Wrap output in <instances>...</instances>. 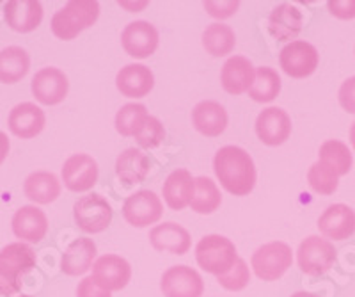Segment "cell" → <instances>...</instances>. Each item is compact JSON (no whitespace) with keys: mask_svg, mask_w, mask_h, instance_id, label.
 <instances>
[{"mask_svg":"<svg viewBox=\"0 0 355 297\" xmlns=\"http://www.w3.org/2000/svg\"><path fill=\"white\" fill-rule=\"evenodd\" d=\"M217 281L220 283V287H224L226 290H231V292H239V290L245 289L250 281V273L245 260L239 258L226 274L217 276Z\"/></svg>","mask_w":355,"mask_h":297,"instance_id":"cell-36","label":"cell"},{"mask_svg":"<svg viewBox=\"0 0 355 297\" xmlns=\"http://www.w3.org/2000/svg\"><path fill=\"white\" fill-rule=\"evenodd\" d=\"M350 143L355 150V121L352 123V126H350Z\"/></svg>","mask_w":355,"mask_h":297,"instance_id":"cell-43","label":"cell"},{"mask_svg":"<svg viewBox=\"0 0 355 297\" xmlns=\"http://www.w3.org/2000/svg\"><path fill=\"white\" fill-rule=\"evenodd\" d=\"M214 171L222 187L234 196H247L256 185L254 160L243 148H220L215 153Z\"/></svg>","mask_w":355,"mask_h":297,"instance_id":"cell-1","label":"cell"},{"mask_svg":"<svg viewBox=\"0 0 355 297\" xmlns=\"http://www.w3.org/2000/svg\"><path fill=\"white\" fill-rule=\"evenodd\" d=\"M64 187L73 192H85L98 182V164L87 153L71 155L62 166Z\"/></svg>","mask_w":355,"mask_h":297,"instance_id":"cell-12","label":"cell"},{"mask_svg":"<svg viewBox=\"0 0 355 297\" xmlns=\"http://www.w3.org/2000/svg\"><path fill=\"white\" fill-rule=\"evenodd\" d=\"M150 242L157 251L171 255H185L192 246L190 233L176 223L158 224L151 230Z\"/></svg>","mask_w":355,"mask_h":297,"instance_id":"cell-22","label":"cell"},{"mask_svg":"<svg viewBox=\"0 0 355 297\" xmlns=\"http://www.w3.org/2000/svg\"><path fill=\"white\" fill-rule=\"evenodd\" d=\"M164 214L162 200L153 191H139L128 196L123 205V217L135 228H146L160 221Z\"/></svg>","mask_w":355,"mask_h":297,"instance_id":"cell-9","label":"cell"},{"mask_svg":"<svg viewBox=\"0 0 355 297\" xmlns=\"http://www.w3.org/2000/svg\"><path fill=\"white\" fill-rule=\"evenodd\" d=\"M18 297H31V296H18Z\"/></svg>","mask_w":355,"mask_h":297,"instance_id":"cell-45","label":"cell"},{"mask_svg":"<svg viewBox=\"0 0 355 297\" xmlns=\"http://www.w3.org/2000/svg\"><path fill=\"white\" fill-rule=\"evenodd\" d=\"M4 18L15 33H33L43 20V6L37 0H11L4 8Z\"/></svg>","mask_w":355,"mask_h":297,"instance_id":"cell-17","label":"cell"},{"mask_svg":"<svg viewBox=\"0 0 355 297\" xmlns=\"http://www.w3.org/2000/svg\"><path fill=\"white\" fill-rule=\"evenodd\" d=\"M150 167L151 160L144 151L137 150V148H128L117 157L116 175L126 185H133V183L144 182L150 173Z\"/></svg>","mask_w":355,"mask_h":297,"instance_id":"cell-27","label":"cell"},{"mask_svg":"<svg viewBox=\"0 0 355 297\" xmlns=\"http://www.w3.org/2000/svg\"><path fill=\"white\" fill-rule=\"evenodd\" d=\"M121 43L130 58L146 59L155 53L158 46V31L150 22H132L121 34Z\"/></svg>","mask_w":355,"mask_h":297,"instance_id":"cell-14","label":"cell"},{"mask_svg":"<svg viewBox=\"0 0 355 297\" xmlns=\"http://www.w3.org/2000/svg\"><path fill=\"white\" fill-rule=\"evenodd\" d=\"M236 45V36L230 25L211 24L202 33V46L214 58H224L231 53Z\"/></svg>","mask_w":355,"mask_h":297,"instance_id":"cell-30","label":"cell"},{"mask_svg":"<svg viewBox=\"0 0 355 297\" xmlns=\"http://www.w3.org/2000/svg\"><path fill=\"white\" fill-rule=\"evenodd\" d=\"M293 264V253L284 242H268L256 249L250 265L254 269L256 276L263 281H275L286 273Z\"/></svg>","mask_w":355,"mask_h":297,"instance_id":"cell-5","label":"cell"},{"mask_svg":"<svg viewBox=\"0 0 355 297\" xmlns=\"http://www.w3.org/2000/svg\"><path fill=\"white\" fill-rule=\"evenodd\" d=\"M239 6V2H205V9L208 11V15L215 18L233 17Z\"/></svg>","mask_w":355,"mask_h":297,"instance_id":"cell-41","label":"cell"},{"mask_svg":"<svg viewBox=\"0 0 355 297\" xmlns=\"http://www.w3.org/2000/svg\"><path fill=\"white\" fill-rule=\"evenodd\" d=\"M116 86L123 96L142 98L148 96L155 86V77L148 66L126 65L116 77Z\"/></svg>","mask_w":355,"mask_h":297,"instance_id":"cell-21","label":"cell"},{"mask_svg":"<svg viewBox=\"0 0 355 297\" xmlns=\"http://www.w3.org/2000/svg\"><path fill=\"white\" fill-rule=\"evenodd\" d=\"M318 230L327 239H348L355 233V212L343 203L331 205L320 216Z\"/></svg>","mask_w":355,"mask_h":297,"instance_id":"cell-18","label":"cell"},{"mask_svg":"<svg viewBox=\"0 0 355 297\" xmlns=\"http://www.w3.org/2000/svg\"><path fill=\"white\" fill-rule=\"evenodd\" d=\"M320 162L325 164L336 173L338 176L348 175V171L352 169V164H354V159H352V151L348 150V146L341 141H336V139H331V141H325V143L320 146Z\"/></svg>","mask_w":355,"mask_h":297,"instance_id":"cell-31","label":"cell"},{"mask_svg":"<svg viewBox=\"0 0 355 297\" xmlns=\"http://www.w3.org/2000/svg\"><path fill=\"white\" fill-rule=\"evenodd\" d=\"M220 203L222 194L218 191L217 183L211 178H206V176L196 178V192L192 201H190L192 210L202 214V216H208V214H214L220 207Z\"/></svg>","mask_w":355,"mask_h":297,"instance_id":"cell-32","label":"cell"},{"mask_svg":"<svg viewBox=\"0 0 355 297\" xmlns=\"http://www.w3.org/2000/svg\"><path fill=\"white\" fill-rule=\"evenodd\" d=\"M36 267V253L24 242L0 249V296H15L21 290V278Z\"/></svg>","mask_w":355,"mask_h":297,"instance_id":"cell-2","label":"cell"},{"mask_svg":"<svg viewBox=\"0 0 355 297\" xmlns=\"http://www.w3.org/2000/svg\"><path fill=\"white\" fill-rule=\"evenodd\" d=\"M24 192L34 203L49 205L61 196V182L53 173L36 171L27 176L24 183Z\"/></svg>","mask_w":355,"mask_h":297,"instance_id":"cell-28","label":"cell"},{"mask_svg":"<svg viewBox=\"0 0 355 297\" xmlns=\"http://www.w3.org/2000/svg\"><path fill=\"white\" fill-rule=\"evenodd\" d=\"M150 118L148 110L141 103H126L116 114V130L123 137H135L144 126L146 119Z\"/></svg>","mask_w":355,"mask_h":297,"instance_id":"cell-34","label":"cell"},{"mask_svg":"<svg viewBox=\"0 0 355 297\" xmlns=\"http://www.w3.org/2000/svg\"><path fill=\"white\" fill-rule=\"evenodd\" d=\"M256 78V69L252 62L243 56H234L222 66L220 82L224 91L230 94H242L252 87Z\"/></svg>","mask_w":355,"mask_h":297,"instance_id":"cell-20","label":"cell"},{"mask_svg":"<svg viewBox=\"0 0 355 297\" xmlns=\"http://www.w3.org/2000/svg\"><path fill=\"white\" fill-rule=\"evenodd\" d=\"M339 103L347 112L355 114V77L347 78L339 87Z\"/></svg>","mask_w":355,"mask_h":297,"instance_id":"cell-38","label":"cell"},{"mask_svg":"<svg viewBox=\"0 0 355 297\" xmlns=\"http://www.w3.org/2000/svg\"><path fill=\"white\" fill-rule=\"evenodd\" d=\"M9 148H11V144H9L8 135H6L4 132H0V166H2V162H4L6 159H8Z\"/></svg>","mask_w":355,"mask_h":297,"instance_id":"cell-42","label":"cell"},{"mask_svg":"<svg viewBox=\"0 0 355 297\" xmlns=\"http://www.w3.org/2000/svg\"><path fill=\"white\" fill-rule=\"evenodd\" d=\"M281 93V77L274 68L261 66L256 69V78L249 90V96L259 103H268Z\"/></svg>","mask_w":355,"mask_h":297,"instance_id":"cell-33","label":"cell"},{"mask_svg":"<svg viewBox=\"0 0 355 297\" xmlns=\"http://www.w3.org/2000/svg\"><path fill=\"white\" fill-rule=\"evenodd\" d=\"M304 17L299 9L291 4H281L272 11L268 20L270 34L277 41H290L299 36L302 31Z\"/></svg>","mask_w":355,"mask_h":297,"instance_id":"cell-26","label":"cell"},{"mask_svg":"<svg viewBox=\"0 0 355 297\" xmlns=\"http://www.w3.org/2000/svg\"><path fill=\"white\" fill-rule=\"evenodd\" d=\"M31 58L21 46H8L0 52V82L17 84L28 74Z\"/></svg>","mask_w":355,"mask_h":297,"instance_id":"cell-29","label":"cell"},{"mask_svg":"<svg viewBox=\"0 0 355 297\" xmlns=\"http://www.w3.org/2000/svg\"><path fill=\"white\" fill-rule=\"evenodd\" d=\"M329 11L339 20H352L355 18V0H331Z\"/></svg>","mask_w":355,"mask_h":297,"instance_id":"cell-39","label":"cell"},{"mask_svg":"<svg viewBox=\"0 0 355 297\" xmlns=\"http://www.w3.org/2000/svg\"><path fill=\"white\" fill-rule=\"evenodd\" d=\"M77 297H112L109 290L101 289L93 278H84L77 287Z\"/></svg>","mask_w":355,"mask_h":297,"instance_id":"cell-40","label":"cell"},{"mask_svg":"<svg viewBox=\"0 0 355 297\" xmlns=\"http://www.w3.org/2000/svg\"><path fill=\"white\" fill-rule=\"evenodd\" d=\"M164 200L173 210H183L189 207L196 192V178L187 169H176L167 176L164 183Z\"/></svg>","mask_w":355,"mask_h":297,"instance_id":"cell-25","label":"cell"},{"mask_svg":"<svg viewBox=\"0 0 355 297\" xmlns=\"http://www.w3.org/2000/svg\"><path fill=\"white\" fill-rule=\"evenodd\" d=\"M160 289L166 297H201L205 283L196 269L189 265H174L162 276Z\"/></svg>","mask_w":355,"mask_h":297,"instance_id":"cell-10","label":"cell"},{"mask_svg":"<svg viewBox=\"0 0 355 297\" xmlns=\"http://www.w3.org/2000/svg\"><path fill=\"white\" fill-rule=\"evenodd\" d=\"M336 253L338 251L327 239H322L318 235L307 237L306 240H302V244L297 251L300 271L309 276L325 274L334 265Z\"/></svg>","mask_w":355,"mask_h":297,"instance_id":"cell-7","label":"cell"},{"mask_svg":"<svg viewBox=\"0 0 355 297\" xmlns=\"http://www.w3.org/2000/svg\"><path fill=\"white\" fill-rule=\"evenodd\" d=\"M73 216L78 228L85 233H100L112 223V207L101 194L82 196L73 207Z\"/></svg>","mask_w":355,"mask_h":297,"instance_id":"cell-6","label":"cell"},{"mask_svg":"<svg viewBox=\"0 0 355 297\" xmlns=\"http://www.w3.org/2000/svg\"><path fill=\"white\" fill-rule=\"evenodd\" d=\"M291 297H318V296H316V294H311V292H297V294H293Z\"/></svg>","mask_w":355,"mask_h":297,"instance_id":"cell-44","label":"cell"},{"mask_svg":"<svg viewBox=\"0 0 355 297\" xmlns=\"http://www.w3.org/2000/svg\"><path fill=\"white\" fill-rule=\"evenodd\" d=\"M196 258L202 271L222 276L226 274L234 262L239 260L236 248L230 239L222 235H206L199 240L196 248Z\"/></svg>","mask_w":355,"mask_h":297,"instance_id":"cell-4","label":"cell"},{"mask_svg":"<svg viewBox=\"0 0 355 297\" xmlns=\"http://www.w3.org/2000/svg\"><path fill=\"white\" fill-rule=\"evenodd\" d=\"M49 232V219L43 210L37 207L27 205V207L18 208L17 214L12 216V233L17 239L37 244L44 239Z\"/></svg>","mask_w":355,"mask_h":297,"instance_id":"cell-16","label":"cell"},{"mask_svg":"<svg viewBox=\"0 0 355 297\" xmlns=\"http://www.w3.org/2000/svg\"><path fill=\"white\" fill-rule=\"evenodd\" d=\"M166 139V130H164V125L158 121L157 118L150 116L146 119L144 126L141 128L137 135H135V141L141 148L146 150H151V148H157L158 144H162V141Z\"/></svg>","mask_w":355,"mask_h":297,"instance_id":"cell-37","label":"cell"},{"mask_svg":"<svg viewBox=\"0 0 355 297\" xmlns=\"http://www.w3.org/2000/svg\"><path fill=\"white\" fill-rule=\"evenodd\" d=\"M256 134L266 146H281L291 135V119L286 110L268 107L256 119Z\"/></svg>","mask_w":355,"mask_h":297,"instance_id":"cell-15","label":"cell"},{"mask_svg":"<svg viewBox=\"0 0 355 297\" xmlns=\"http://www.w3.org/2000/svg\"><path fill=\"white\" fill-rule=\"evenodd\" d=\"M307 182H309L311 189L318 192V194L331 196L338 191L339 176L332 171L331 167L318 160V162L311 166L309 173H307Z\"/></svg>","mask_w":355,"mask_h":297,"instance_id":"cell-35","label":"cell"},{"mask_svg":"<svg viewBox=\"0 0 355 297\" xmlns=\"http://www.w3.org/2000/svg\"><path fill=\"white\" fill-rule=\"evenodd\" d=\"M279 62L288 77L293 78H306L315 74L318 68L320 56L316 49L307 41H291L281 50Z\"/></svg>","mask_w":355,"mask_h":297,"instance_id":"cell-8","label":"cell"},{"mask_svg":"<svg viewBox=\"0 0 355 297\" xmlns=\"http://www.w3.org/2000/svg\"><path fill=\"white\" fill-rule=\"evenodd\" d=\"M93 278L101 289L116 292L128 285L132 278V267L125 258L117 255H103L93 264Z\"/></svg>","mask_w":355,"mask_h":297,"instance_id":"cell-13","label":"cell"},{"mask_svg":"<svg viewBox=\"0 0 355 297\" xmlns=\"http://www.w3.org/2000/svg\"><path fill=\"white\" fill-rule=\"evenodd\" d=\"M100 17V4L94 0L69 2L53 15L52 33L59 40H75L82 31L89 29Z\"/></svg>","mask_w":355,"mask_h":297,"instance_id":"cell-3","label":"cell"},{"mask_svg":"<svg viewBox=\"0 0 355 297\" xmlns=\"http://www.w3.org/2000/svg\"><path fill=\"white\" fill-rule=\"evenodd\" d=\"M94 257H96V244L93 239L82 237L73 240L62 255L61 271L68 276H82L93 267Z\"/></svg>","mask_w":355,"mask_h":297,"instance_id":"cell-24","label":"cell"},{"mask_svg":"<svg viewBox=\"0 0 355 297\" xmlns=\"http://www.w3.org/2000/svg\"><path fill=\"white\" fill-rule=\"evenodd\" d=\"M44 112L36 103L24 102L9 112L8 126L12 135L20 139H33L44 128Z\"/></svg>","mask_w":355,"mask_h":297,"instance_id":"cell-19","label":"cell"},{"mask_svg":"<svg viewBox=\"0 0 355 297\" xmlns=\"http://www.w3.org/2000/svg\"><path fill=\"white\" fill-rule=\"evenodd\" d=\"M34 98L43 105H57L66 98L69 90L68 77L59 68H43L40 69L31 84Z\"/></svg>","mask_w":355,"mask_h":297,"instance_id":"cell-11","label":"cell"},{"mask_svg":"<svg viewBox=\"0 0 355 297\" xmlns=\"http://www.w3.org/2000/svg\"><path fill=\"white\" fill-rule=\"evenodd\" d=\"M192 123L196 130L206 137H218L227 126V112L218 102L205 100L192 110Z\"/></svg>","mask_w":355,"mask_h":297,"instance_id":"cell-23","label":"cell"}]
</instances>
